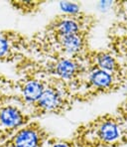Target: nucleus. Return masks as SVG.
Here are the masks:
<instances>
[{
    "label": "nucleus",
    "mask_w": 127,
    "mask_h": 147,
    "mask_svg": "<svg viewBox=\"0 0 127 147\" xmlns=\"http://www.w3.org/2000/svg\"><path fill=\"white\" fill-rule=\"evenodd\" d=\"M108 38V48L117 57L127 84V32H124L121 28L114 25L109 32Z\"/></svg>",
    "instance_id": "9d476101"
},
{
    "label": "nucleus",
    "mask_w": 127,
    "mask_h": 147,
    "mask_svg": "<svg viewBox=\"0 0 127 147\" xmlns=\"http://www.w3.org/2000/svg\"><path fill=\"white\" fill-rule=\"evenodd\" d=\"M16 94V82L0 74V105L14 102Z\"/></svg>",
    "instance_id": "9b49d317"
},
{
    "label": "nucleus",
    "mask_w": 127,
    "mask_h": 147,
    "mask_svg": "<svg viewBox=\"0 0 127 147\" xmlns=\"http://www.w3.org/2000/svg\"><path fill=\"white\" fill-rule=\"evenodd\" d=\"M30 54V38L13 30L0 31V62L18 64Z\"/></svg>",
    "instance_id": "423d86ee"
},
{
    "label": "nucleus",
    "mask_w": 127,
    "mask_h": 147,
    "mask_svg": "<svg viewBox=\"0 0 127 147\" xmlns=\"http://www.w3.org/2000/svg\"><path fill=\"white\" fill-rule=\"evenodd\" d=\"M126 85L125 81L110 73L87 66V70L79 90L75 94V100L87 102L103 94L118 92Z\"/></svg>",
    "instance_id": "7ed1b4c3"
},
{
    "label": "nucleus",
    "mask_w": 127,
    "mask_h": 147,
    "mask_svg": "<svg viewBox=\"0 0 127 147\" xmlns=\"http://www.w3.org/2000/svg\"><path fill=\"white\" fill-rule=\"evenodd\" d=\"M44 147H77L72 138L66 139V138H59L51 136Z\"/></svg>",
    "instance_id": "4468645a"
},
{
    "label": "nucleus",
    "mask_w": 127,
    "mask_h": 147,
    "mask_svg": "<svg viewBox=\"0 0 127 147\" xmlns=\"http://www.w3.org/2000/svg\"><path fill=\"white\" fill-rule=\"evenodd\" d=\"M87 66L97 68L99 70L110 73L125 81L120 63L117 57L109 48L106 49H90L85 58ZM126 83V82H125Z\"/></svg>",
    "instance_id": "1a4fd4ad"
},
{
    "label": "nucleus",
    "mask_w": 127,
    "mask_h": 147,
    "mask_svg": "<svg viewBox=\"0 0 127 147\" xmlns=\"http://www.w3.org/2000/svg\"><path fill=\"white\" fill-rule=\"evenodd\" d=\"M45 1L39 0H19V1H11V5L15 10L19 11L24 15H33L41 10L42 5Z\"/></svg>",
    "instance_id": "f8f14e48"
},
{
    "label": "nucleus",
    "mask_w": 127,
    "mask_h": 147,
    "mask_svg": "<svg viewBox=\"0 0 127 147\" xmlns=\"http://www.w3.org/2000/svg\"><path fill=\"white\" fill-rule=\"evenodd\" d=\"M77 147H120L127 143V122L117 113H105L81 123L72 136Z\"/></svg>",
    "instance_id": "f257e3e1"
},
{
    "label": "nucleus",
    "mask_w": 127,
    "mask_h": 147,
    "mask_svg": "<svg viewBox=\"0 0 127 147\" xmlns=\"http://www.w3.org/2000/svg\"><path fill=\"white\" fill-rule=\"evenodd\" d=\"M74 92L68 85L47 78V84L37 102L29 110L33 119L45 115H63L74 107Z\"/></svg>",
    "instance_id": "f03ea898"
},
{
    "label": "nucleus",
    "mask_w": 127,
    "mask_h": 147,
    "mask_svg": "<svg viewBox=\"0 0 127 147\" xmlns=\"http://www.w3.org/2000/svg\"><path fill=\"white\" fill-rule=\"evenodd\" d=\"M60 8L65 14H77L81 12V4L77 2H70V1H64L60 3Z\"/></svg>",
    "instance_id": "2eb2a0df"
},
{
    "label": "nucleus",
    "mask_w": 127,
    "mask_h": 147,
    "mask_svg": "<svg viewBox=\"0 0 127 147\" xmlns=\"http://www.w3.org/2000/svg\"><path fill=\"white\" fill-rule=\"evenodd\" d=\"M16 81V94L14 102H17L29 113V110L40 98L47 84V78L32 72H18Z\"/></svg>",
    "instance_id": "39448f33"
},
{
    "label": "nucleus",
    "mask_w": 127,
    "mask_h": 147,
    "mask_svg": "<svg viewBox=\"0 0 127 147\" xmlns=\"http://www.w3.org/2000/svg\"><path fill=\"white\" fill-rule=\"evenodd\" d=\"M50 137V133L40 122L32 120L0 143V147H44Z\"/></svg>",
    "instance_id": "6e6552de"
},
{
    "label": "nucleus",
    "mask_w": 127,
    "mask_h": 147,
    "mask_svg": "<svg viewBox=\"0 0 127 147\" xmlns=\"http://www.w3.org/2000/svg\"><path fill=\"white\" fill-rule=\"evenodd\" d=\"M95 23V17L85 11L77 14L62 13L52 19L43 31L54 36L73 35L81 32H91Z\"/></svg>",
    "instance_id": "20e7f679"
},
{
    "label": "nucleus",
    "mask_w": 127,
    "mask_h": 147,
    "mask_svg": "<svg viewBox=\"0 0 127 147\" xmlns=\"http://www.w3.org/2000/svg\"><path fill=\"white\" fill-rule=\"evenodd\" d=\"M113 11L117 18V27L127 30V1L112 2Z\"/></svg>",
    "instance_id": "ddd939ff"
},
{
    "label": "nucleus",
    "mask_w": 127,
    "mask_h": 147,
    "mask_svg": "<svg viewBox=\"0 0 127 147\" xmlns=\"http://www.w3.org/2000/svg\"><path fill=\"white\" fill-rule=\"evenodd\" d=\"M33 120L32 116L15 102L0 105V143Z\"/></svg>",
    "instance_id": "0eeeda50"
},
{
    "label": "nucleus",
    "mask_w": 127,
    "mask_h": 147,
    "mask_svg": "<svg viewBox=\"0 0 127 147\" xmlns=\"http://www.w3.org/2000/svg\"><path fill=\"white\" fill-rule=\"evenodd\" d=\"M116 113H117L120 117L123 118V119L127 122V99H125V100L117 107Z\"/></svg>",
    "instance_id": "dca6fc26"
}]
</instances>
